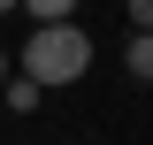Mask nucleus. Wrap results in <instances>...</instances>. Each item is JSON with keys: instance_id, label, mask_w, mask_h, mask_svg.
I'll return each instance as SVG.
<instances>
[{"instance_id": "obj_1", "label": "nucleus", "mask_w": 153, "mask_h": 145, "mask_svg": "<svg viewBox=\"0 0 153 145\" xmlns=\"http://www.w3.org/2000/svg\"><path fill=\"white\" fill-rule=\"evenodd\" d=\"M16 69L31 76L38 92H61V84H76V76L92 69V38L76 31L69 16H61V23H38V31L23 38V54H16Z\"/></svg>"}, {"instance_id": "obj_2", "label": "nucleus", "mask_w": 153, "mask_h": 145, "mask_svg": "<svg viewBox=\"0 0 153 145\" xmlns=\"http://www.w3.org/2000/svg\"><path fill=\"white\" fill-rule=\"evenodd\" d=\"M123 69H130L138 84H153V31H130V46H123Z\"/></svg>"}, {"instance_id": "obj_3", "label": "nucleus", "mask_w": 153, "mask_h": 145, "mask_svg": "<svg viewBox=\"0 0 153 145\" xmlns=\"http://www.w3.org/2000/svg\"><path fill=\"white\" fill-rule=\"evenodd\" d=\"M31 23H61V16H76V0H16Z\"/></svg>"}, {"instance_id": "obj_4", "label": "nucleus", "mask_w": 153, "mask_h": 145, "mask_svg": "<svg viewBox=\"0 0 153 145\" xmlns=\"http://www.w3.org/2000/svg\"><path fill=\"white\" fill-rule=\"evenodd\" d=\"M0 99L23 115V107H38V84H31V76H8V84H0Z\"/></svg>"}, {"instance_id": "obj_5", "label": "nucleus", "mask_w": 153, "mask_h": 145, "mask_svg": "<svg viewBox=\"0 0 153 145\" xmlns=\"http://www.w3.org/2000/svg\"><path fill=\"white\" fill-rule=\"evenodd\" d=\"M123 8H130V23H138V31H153V0H123Z\"/></svg>"}, {"instance_id": "obj_6", "label": "nucleus", "mask_w": 153, "mask_h": 145, "mask_svg": "<svg viewBox=\"0 0 153 145\" xmlns=\"http://www.w3.org/2000/svg\"><path fill=\"white\" fill-rule=\"evenodd\" d=\"M8 69H16V54H0V84H8Z\"/></svg>"}, {"instance_id": "obj_7", "label": "nucleus", "mask_w": 153, "mask_h": 145, "mask_svg": "<svg viewBox=\"0 0 153 145\" xmlns=\"http://www.w3.org/2000/svg\"><path fill=\"white\" fill-rule=\"evenodd\" d=\"M0 16H16V0H0Z\"/></svg>"}]
</instances>
